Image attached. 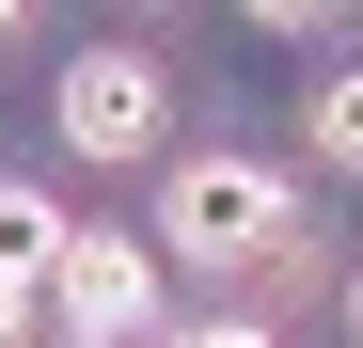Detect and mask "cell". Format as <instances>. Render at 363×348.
<instances>
[{"mask_svg": "<svg viewBox=\"0 0 363 348\" xmlns=\"http://www.w3.org/2000/svg\"><path fill=\"white\" fill-rule=\"evenodd\" d=\"M284 238V174L269 158H174V190H158V254H190V269H237V254H269Z\"/></svg>", "mask_w": 363, "mask_h": 348, "instance_id": "6da1fadb", "label": "cell"}, {"mask_svg": "<svg viewBox=\"0 0 363 348\" xmlns=\"http://www.w3.org/2000/svg\"><path fill=\"white\" fill-rule=\"evenodd\" d=\"M48 301H64L79 348H143V332H158V254H143V238H64Z\"/></svg>", "mask_w": 363, "mask_h": 348, "instance_id": "7a4b0ae2", "label": "cell"}, {"mask_svg": "<svg viewBox=\"0 0 363 348\" xmlns=\"http://www.w3.org/2000/svg\"><path fill=\"white\" fill-rule=\"evenodd\" d=\"M64 143L79 158H158V64L143 48H79L64 64Z\"/></svg>", "mask_w": 363, "mask_h": 348, "instance_id": "3957f363", "label": "cell"}, {"mask_svg": "<svg viewBox=\"0 0 363 348\" xmlns=\"http://www.w3.org/2000/svg\"><path fill=\"white\" fill-rule=\"evenodd\" d=\"M64 238H79V222L48 206V190H16V174H0V301H48V269H64Z\"/></svg>", "mask_w": 363, "mask_h": 348, "instance_id": "277c9868", "label": "cell"}, {"mask_svg": "<svg viewBox=\"0 0 363 348\" xmlns=\"http://www.w3.org/2000/svg\"><path fill=\"white\" fill-rule=\"evenodd\" d=\"M316 158H332V174H363V64H332V80H316Z\"/></svg>", "mask_w": 363, "mask_h": 348, "instance_id": "5b68a950", "label": "cell"}, {"mask_svg": "<svg viewBox=\"0 0 363 348\" xmlns=\"http://www.w3.org/2000/svg\"><path fill=\"white\" fill-rule=\"evenodd\" d=\"M174 348H269V317H190Z\"/></svg>", "mask_w": 363, "mask_h": 348, "instance_id": "8992f818", "label": "cell"}, {"mask_svg": "<svg viewBox=\"0 0 363 348\" xmlns=\"http://www.w3.org/2000/svg\"><path fill=\"white\" fill-rule=\"evenodd\" d=\"M16 332H32V301H0V348H16Z\"/></svg>", "mask_w": 363, "mask_h": 348, "instance_id": "52a82bcc", "label": "cell"}, {"mask_svg": "<svg viewBox=\"0 0 363 348\" xmlns=\"http://www.w3.org/2000/svg\"><path fill=\"white\" fill-rule=\"evenodd\" d=\"M347 348H363V285H347Z\"/></svg>", "mask_w": 363, "mask_h": 348, "instance_id": "ba28073f", "label": "cell"}, {"mask_svg": "<svg viewBox=\"0 0 363 348\" xmlns=\"http://www.w3.org/2000/svg\"><path fill=\"white\" fill-rule=\"evenodd\" d=\"M64 348H79V332H64Z\"/></svg>", "mask_w": 363, "mask_h": 348, "instance_id": "9c48e42d", "label": "cell"}]
</instances>
